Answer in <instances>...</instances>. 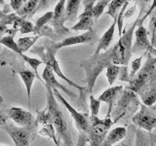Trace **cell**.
Returning <instances> with one entry per match:
<instances>
[{
	"mask_svg": "<svg viewBox=\"0 0 156 146\" xmlns=\"http://www.w3.org/2000/svg\"><path fill=\"white\" fill-rule=\"evenodd\" d=\"M9 119L13 120L20 127H28L36 123V119L30 111H27L20 107H11L6 112Z\"/></svg>",
	"mask_w": 156,
	"mask_h": 146,
	"instance_id": "obj_12",
	"label": "cell"
},
{
	"mask_svg": "<svg viewBox=\"0 0 156 146\" xmlns=\"http://www.w3.org/2000/svg\"><path fill=\"white\" fill-rule=\"evenodd\" d=\"M89 121L90 130L88 134V141L90 142V146H101L110 127L113 125V121L109 116H105L102 120L99 117L90 116Z\"/></svg>",
	"mask_w": 156,
	"mask_h": 146,
	"instance_id": "obj_7",
	"label": "cell"
},
{
	"mask_svg": "<svg viewBox=\"0 0 156 146\" xmlns=\"http://www.w3.org/2000/svg\"><path fill=\"white\" fill-rule=\"evenodd\" d=\"M80 4L81 1H79V0H68V1H66L65 12H66V21L68 19L70 22H74L77 19Z\"/></svg>",
	"mask_w": 156,
	"mask_h": 146,
	"instance_id": "obj_20",
	"label": "cell"
},
{
	"mask_svg": "<svg viewBox=\"0 0 156 146\" xmlns=\"http://www.w3.org/2000/svg\"><path fill=\"white\" fill-rule=\"evenodd\" d=\"M110 1H107V0H101V1H98L96 5H94V7L92 9V15H93V19H94V22H97L99 18L102 15V13L105 12V9L106 6H108Z\"/></svg>",
	"mask_w": 156,
	"mask_h": 146,
	"instance_id": "obj_26",
	"label": "cell"
},
{
	"mask_svg": "<svg viewBox=\"0 0 156 146\" xmlns=\"http://www.w3.org/2000/svg\"><path fill=\"white\" fill-rule=\"evenodd\" d=\"M145 54L141 55L140 57L135 58V60L132 61L131 63V72L129 73L130 78H132L133 76H135L136 73L139 72V70L140 69V66H141V61H143V57H144Z\"/></svg>",
	"mask_w": 156,
	"mask_h": 146,
	"instance_id": "obj_32",
	"label": "cell"
},
{
	"mask_svg": "<svg viewBox=\"0 0 156 146\" xmlns=\"http://www.w3.org/2000/svg\"><path fill=\"white\" fill-rule=\"evenodd\" d=\"M18 74L20 75V77L22 78V80L23 82L24 86L27 88V99H28V108H29V111H30V95H31V88H32V85H33V81L35 78L40 80L43 84L44 82L42 80L41 77L37 76L35 73H34L32 70H28V69H23V70H19L18 71Z\"/></svg>",
	"mask_w": 156,
	"mask_h": 146,
	"instance_id": "obj_16",
	"label": "cell"
},
{
	"mask_svg": "<svg viewBox=\"0 0 156 146\" xmlns=\"http://www.w3.org/2000/svg\"><path fill=\"white\" fill-rule=\"evenodd\" d=\"M8 116L6 113H3V112L0 111V129H2V127L8 122Z\"/></svg>",
	"mask_w": 156,
	"mask_h": 146,
	"instance_id": "obj_37",
	"label": "cell"
},
{
	"mask_svg": "<svg viewBox=\"0 0 156 146\" xmlns=\"http://www.w3.org/2000/svg\"><path fill=\"white\" fill-rule=\"evenodd\" d=\"M7 15H8V12L1 11V10H0V22L3 21V19L7 17Z\"/></svg>",
	"mask_w": 156,
	"mask_h": 146,
	"instance_id": "obj_39",
	"label": "cell"
},
{
	"mask_svg": "<svg viewBox=\"0 0 156 146\" xmlns=\"http://www.w3.org/2000/svg\"><path fill=\"white\" fill-rule=\"evenodd\" d=\"M53 19V12H47L43 15L42 17L38 18L35 22V26H34V30L35 29L40 28L44 26H47V24L50 23V22L52 21ZM34 32V31H33Z\"/></svg>",
	"mask_w": 156,
	"mask_h": 146,
	"instance_id": "obj_30",
	"label": "cell"
},
{
	"mask_svg": "<svg viewBox=\"0 0 156 146\" xmlns=\"http://www.w3.org/2000/svg\"><path fill=\"white\" fill-rule=\"evenodd\" d=\"M24 3H26V1H23V0H11L10 1V6L12 7L15 12H18L23 6Z\"/></svg>",
	"mask_w": 156,
	"mask_h": 146,
	"instance_id": "obj_35",
	"label": "cell"
},
{
	"mask_svg": "<svg viewBox=\"0 0 156 146\" xmlns=\"http://www.w3.org/2000/svg\"><path fill=\"white\" fill-rule=\"evenodd\" d=\"M155 7H156V0H154L152 2V5H151L149 11H146L144 16L141 17L138 23V26H136L135 32H134L136 39H135L134 45L132 46V52H133V54L139 53L140 51H145V53L151 54V55H154L156 57V52L152 48V46H151L150 41H149L147 28H145L144 26V19L149 16L150 13L155 9Z\"/></svg>",
	"mask_w": 156,
	"mask_h": 146,
	"instance_id": "obj_6",
	"label": "cell"
},
{
	"mask_svg": "<svg viewBox=\"0 0 156 146\" xmlns=\"http://www.w3.org/2000/svg\"><path fill=\"white\" fill-rule=\"evenodd\" d=\"M115 27H116V22H113L111 26H109V28L104 33V35L98 40V46H97L96 52L94 55H99L102 51H106L107 49L109 48L112 40H113Z\"/></svg>",
	"mask_w": 156,
	"mask_h": 146,
	"instance_id": "obj_17",
	"label": "cell"
},
{
	"mask_svg": "<svg viewBox=\"0 0 156 146\" xmlns=\"http://www.w3.org/2000/svg\"><path fill=\"white\" fill-rule=\"evenodd\" d=\"M53 92H54V96H56V99H58L63 105H65V107L71 115L72 119L74 120L76 129L78 130V133H79V138H78L77 146H85L86 142L88 141V134H89V130H90V121H89V118H88V115L80 113V112H78L74 107H72L66 101L65 97L60 94L58 90H53Z\"/></svg>",
	"mask_w": 156,
	"mask_h": 146,
	"instance_id": "obj_5",
	"label": "cell"
},
{
	"mask_svg": "<svg viewBox=\"0 0 156 146\" xmlns=\"http://www.w3.org/2000/svg\"><path fill=\"white\" fill-rule=\"evenodd\" d=\"M113 146H132L130 140H126V141H122V142L118 143V144H115Z\"/></svg>",
	"mask_w": 156,
	"mask_h": 146,
	"instance_id": "obj_38",
	"label": "cell"
},
{
	"mask_svg": "<svg viewBox=\"0 0 156 146\" xmlns=\"http://www.w3.org/2000/svg\"><path fill=\"white\" fill-rule=\"evenodd\" d=\"M140 99L143 100V104L146 106H152L156 103V86L149 88L140 96Z\"/></svg>",
	"mask_w": 156,
	"mask_h": 146,
	"instance_id": "obj_24",
	"label": "cell"
},
{
	"mask_svg": "<svg viewBox=\"0 0 156 146\" xmlns=\"http://www.w3.org/2000/svg\"><path fill=\"white\" fill-rule=\"evenodd\" d=\"M127 90L140 96L149 88L156 86V57L148 54L141 69L135 76L130 78Z\"/></svg>",
	"mask_w": 156,
	"mask_h": 146,
	"instance_id": "obj_4",
	"label": "cell"
},
{
	"mask_svg": "<svg viewBox=\"0 0 156 146\" xmlns=\"http://www.w3.org/2000/svg\"><path fill=\"white\" fill-rule=\"evenodd\" d=\"M57 42H50L49 44L44 47V46H33L30 49V53L34 54L38 57H40L42 58V62L45 63V65L50 66V68L52 69V71L57 74V76H58L62 79L63 81H66L69 86H71L72 88H75L76 90L79 91V100H78V104L81 106V108L85 109L86 107V96L88 94L87 92V88L83 87L76 84L75 82H72L70 79L63 74L62 71L60 68V63L58 62L57 58H56V54L58 52V49L56 46Z\"/></svg>",
	"mask_w": 156,
	"mask_h": 146,
	"instance_id": "obj_2",
	"label": "cell"
},
{
	"mask_svg": "<svg viewBox=\"0 0 156 146\" xmlns=\"http://www.w3.org/2000/svg\"><path fill=\"white\" fill-rule=\"evenodd\" d=\"M126 1L124 0H112L108 4V8H107L106 15H108L112 18L113 22L117 21V17H118V14L120 12L121 8L123 7V5L125 4Z\"/></svg>",
	"mask_w": 156,
	"mask_h": 146,
	"instance_id": "obj_23",
	"label": "cell"
},
{
	"mask_svg": "<svg viewBox=\"0 0 156 146\" xmlns=\"http://www.w3.org/2000/svg\"><path fill=\"white\" fill-rule=\"evenodd\" d=\"M136 139L135 146H148V138L146 137V134H144L140 129L136 130Z\"/></svg>",
	"mask_w": 156,
	"mask_h": 146,
	"instance_id": "obj_33",
	"label": "cell"
},
{
	"mask_svg": "<svg viewBox=\"0 0 156 146\" xmlns=\"http://www.w3.org/2000/svg\"><path fill=\"white\" fill-rule=\"evenodd\" d=\"M36 126L37 124L28 127H17L7 122L2 129L10 135L16 146H30L33 138V130Z\"/></svg>",
	"mask_w": 156,
	"mask_h": 146,
	"instance_id": "obj_8",
	"label": "cell"
},
{
	"mask_svg": "<svg viewBox=\"0 0 156 146\" xmlns=\"http://www.w3.org/2000/svg\"><path fill=\"white\" fill-rule=\"evenodd\" d=\"M123 91V87L122 86H115V87H110L107 90H105L102 94L99 96V99L101 102H105L108 104V111H107V115L111 117V111L113 108L114 102L117 100V97Z\"/></svg>",
	"mask_w": 156,
	"mask_h": 146,
	"instance_id": "obj_15",
	"label": "cell"
},
{
	"mask_svg": "<svg viewBox=\"0 0 156 146\" xmlns=\"http://www.w3.org/2000/svg\"><path fill=\"white\" fill-rule=\"evenodd\" d=\"M20 56H21V57L23 58L24 61H26L27 63H28L29 66L32 68L33 72L35 73L37 76H39V74H38V67L40 66L41 64H43L42 61L41 60H38V58L29 57L27 55H24V54H22V55H20ZM39 77H40V76H39Z\"/></svg>",
	"mask_w": 156,
	"mask_h": 146,
	"instance_id": "obj_28",
	"label": "cell"
},
{
	"mask_svg": "<svg viewBox=\"0 0 156 146\" xmlns=\"http://www.w3.org/2000/svg\"><path fill=\"white\" fill-rule=\"evenodd\" d=\"M40 1L38 0H29V1H26V3L23 4V6L19 10L18 12H16V15L18 17L22 18L23 19H30L33 15L35 14L39 8H40V5L39 4Z\"/></svg>",
	"mask_w": 156,
	"mask_h": 146,
	"instance_id": "obj_19",
	"label": "cell"
},
{
	"mask_svg": "<svg viewBox=\"0 0 156 146\" xmlns=\"http://www.w3.org/2000/svg\"><path fill=\"white\" fill-rule=\"evenodd\" d=\"M147 33L150 37V44L156 52V8L149 15V23Z\"/></svg>",
	"mask_w": 156,
	"mask_h": 146,
	"instance_id": "obj_21",
	"label": "cell"
},
{
	"mask_svg": "<svg viewBox=\"0 0 156 146\" xmlns=\"http://www.w3.org/2000/svg\"><path fill=\"white\" fill-rule=\"evenodd\" d=\"M65 8H66L65 0H62V1L58 2L53 12V19L50 22V23H49L50 26H52L53 30L55 31V33L60 38L63 35H66L69 32V29L65 27V23L66 22Z\"/></svg>",
	"mask_w": 156,
	"mask_h": 146,
	"instance_id": "obj_11",
	"label": "cell"
},
{
	"mask_svg": "<svg viewBox=\"0 0 156 146\" xmlns=\"http://www.w3.org/2000/svg\"><path fill=\"white\" fill-rule=\"evenodd\" d=\"M97 41H98L97 33L94 29H92V30L86 31L83 34H80V35L66 37V39H63L62 42L57 43L56 46L58 50V49L63 48V47L78 45V44H94Z\"/></svg>",
	"mask_w": 156,
	"mask_h": 146,
	"instance_id": "obj_13",
	"label": "cell"
},
{
	"mask_svg": "<svg viewBox=\"0 0 156 146\" xmlns=\"http://www.w3.org/2000/svg\"><path fill=\"white\" fill-rule=\"evenodd\" d=\"M2 102H3V97H2L1 94H0V103H2Z\"/></svg>",
	"mask_w": 156,
	"mask_h": 146,
	"instance_id": "obj_40",
	"label": "cell"
},
{
	"mask_svg": "<svg viewBox=\"0 0 156 146\" xmlns=\"http://www.w3.org/2000/svg\"><path fill=\"white\" fill-rule=\"evenodd\" d=\"M140 18L141 12L140 13L136 21L132 23V26L127 30L122 31V36L112 48L107 49L106 51L102 53H100L99 55H93L89 60L81 61L80 65L86 71V88L88 94L92 95V91L95 86L97 78L99 77L101 71L106 68L107 65H128L130 58L133 55V52H132L133 35Z\"/></svg>",
	"mask_w": 156,
	"mask_h": 146,
	"instance_id": "obj_1",
	"label": "cell"
},
{
	"mask_svg": "<svg viewBox=\"0 0 156 146\" xmlns=\"http://www.w3.org/2000/svg\"><path fill=\"white\" fill-rule=\"evenodd\" d=\"M120 72V66L119 65H115V64H109L106 66V78L107 81H108L109 85H113V83L115 80L118 78Z\"/></svg>",
	"mask_w": 156,
	"mask_h": 146,
	"instance_id": "obj_27",
	"label": "cell"
},
{
	"mask_svg": "<svg viewBox=\"0 0 156 146\" xmlns=\"http://www.w3.org/2000/svg\"><path fill=\"white\" fill-rule=\"evenodd\" d=\"M83 3V6H84V11L79 16L77 23H75L73 26L70 30L73 31H89L93 29L94 26V19H93V15H92V9L94 7V4L96 3L94 0H84V1H81Z\"/></svg>",
	"mask_w": 156,
	"mask_h": 146,
	"instance_id": "obj_10",
	"label": "cell"
},
{
	"mask_svg": "<svg viewBox=\"0 0 156 146\" xmlns=\"http://www.w3.org/2000/svg\"><path fill=\"white\" fill-rule=\"evenodd\" d=\"M133 123L140 129L150 133L156 128V114L150 109V107L141 103L140 111L133 117Z\"/></svg>",
	"mask_w": 156,
	"mask_h": 146,
	"instance_id": "obj_9",
	"label": "cell"
},
{
	"mask_svg": "<svg viewBox=\"0 0 156 146\" xmlns=\"http://www.w3.org/2000/svg\"><path fill=\"white\" fill-rule=\"evenodd\" d=\"M128 4H129V1H126L125 4L123 5V7L121 8L120 12L118 14V17H117V21H116V26H117V28H118V36L119 38L122 36V31H123V26H124V15H125V12L127 10V7H128Z\"/></svg>",
	"mask_w": 156,
	"mask_h": 146,
	"instance_id": "obj_29",
	"label": "cell"
},
{
	"mask_svg": "<svg viewBox=\"0 0 156 146\" xmlns=\"http://www.w3.org/2000/svg\"><path fill=\"white\" fill-rule=\"evenodd\" d=\"M38 39H39V36H36V35L29 36V37H22L17 41V45L20 49V51L22 52V54H24L28 50H30L34 46V44L37 42Z\"/></svg>",
	"mask_w": 156,
	"mask_h": 146,
	"instance_id": "obj_22",
	"label": "cell"
},
{
	"mask_svg": "<svg viewBox=\"0 0 156 146\" xmlns=\"http://www.w3.org/2000/svg\"><path fill=\"white\" fill-rule=\"evenodd\" d=\"M57 146H60V145H57Z\"/></svg>",
	"mask_w": 156,
	"mask_h": 146,
	"instance_id": "obj_41",
	"label": "cell"
},
{
	"mask_svg": "<svg viewBox=\"0 0 156 146\" xmlns=\"http://www.w3.org/2000/svg\"><path fill=\"white\" fill-rule=\"evenodd\" d=\"M7 26H8V23H7L6 18H5L3 21H1V23H0V39L3 37L5 33H7V30H8Z\"/></svg>",
	"mask_w": 156,
	"mask_h": 146,
	"instance_id": "obj_36",
	"label": "cell"
},
{
	"mask_svg": "<svg viewBox=\"0 0 156 146\" xmlns=\"http://www.w3.org/2000/svg\"><path fill=\"white\" fill-rule=\"evenodd\" d=\"M34 35H36V36H47L51 39V40L53 42H57L60 40V37H58L57 34L55 33V31L53 30L52 27H50L47 24V26H44L40 28H38V29H35L33 32Z\"/></svg>",
	"mask_w": 156,
	"mask_h": 146,
	"instance_id": "obj_25",
	"label": "cell"
},
{
	"mask_svg": "<svg viewBox=\"0 0 156 146\" xmlns=\"http://www.w3.org/2000/svg\"><path fill=\"white\" fill-rule=\"evenodd\" d=\"M90 110H91V116L94 117H98L100 112V108H101V101L96 99V97L90 95Z\"/></svg>",
	"mask_w": 156,
	"mask_h": 146,
	"instance_id": "obj_31",
	"label": "cell"
},
{
	"mask_svg": "<svg viewBox=\"0 0 156 146\" xmlns=\"http://www.w3.org/2000/svg\"><path fill=\"white\" fill-rule=\"evenodd\" d=\"M118 78L121 82H129L130 75L128 72V66H120V72Z\"/></svg>",
	"mask_w": 156,
	"mask_h": 146,
	"instance_id": "obj_34",
	"label": "cell"
},
{
	"mask_svg": "<svg viewBox=\"0 0 156 146\" xmlns=\"http://www.w3.org/2000/svg\"><path fill=\"white\" fill-rule=\"evenodd\" d=\"M41 78L44 82V85H47L51 88L52 90H62L63 92L69 96V97H74L75 94L70 90H67L66 88L62 85L60 82H58V80L56 79V76H55V73L52 71V69L50 68V66L46 65L45 68L41 74Z\"/></svg>",
	"mask_w": 156,
	"mask_h": 146,
	"instance_id": "obj_14",
	"label": "cell"
},
{
	"mask_svg": "<svg viewBox=\"0 0 156 146\" xmlns=\"http://www.w3.org/2000/svg\"><path fill=\"white\" fill-rule=\"evenodd\" d=\"M127 130L124 127H117V128L112 129L107 133L101 146H113L116 143L120 142L123 138H125Z\"/></svg>",
	"mask_w": 156,
	"mask_h": 146,
	"instance_id": "obj_18",
	"label": "cell"
},
{
	"mask_svg": "<svg viewBox=\"0 0 156 146\" xmlns=\"http://www.w3.org/2000/svg\"><path fill=\"white\" fill-rule=\"evenodd\" d=\"M47 91V110L50 116V123L54 127L56 131L57 138H61L65 142L66 146H75L73 143L71 134L68 130L66 118L63 115L57 101L56 96H54L53 90L47 85H44Z\"/></svg>",
	"mask_w": 156,
	"mask_h": 146,
	"instance_id": "obj_3",
	"label": "cell"
}]
</instances>
